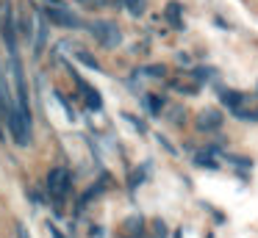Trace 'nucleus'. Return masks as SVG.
Returning a JSON list of instances; mask_svg holds the SVG:
<instances>
[{
    "label": "nucleus",
    "instance_id": "obj_10",
    "mask_svg": "<svg viewBox=\"0 0 258 238\" xmlns=\"http://www.w3.org/2000/svg\"><path fill=\"white\" fill-rule=\"evenodd\" d=\"M145 105H147V114H150V116L161 114V100H158L156 94H145Z\"/></svg>",
    "mask_w": 258,
    "mask_h": 238
},
{
    "label": "nucleus",
    "instance_id": "obj_2",
    "mask_svg": "<svg viewBox=\"0 0 258 238\" xmlns=\"http://www.w3.org/2000/svg\"><path fill=\"white\" fill-rule=\"evenodd\" d=\"M70 186H73V175H70L64 166H58V169H50L47 172V194L53 197V202H64L70 194Z\"/></svg>",
    "mask_w": 258,
    "mask_h": 238
},
{
    "label": "nucleus",
    "instance_id": "obj_17",
    "mask_svg": "<svg viewBox=\"0 0 258 238\" xmlns=\"http://www.w3.org/2000/svg\"><path fill=\"white\" fill-rule=\"evenodd\" d=\"M197 164H200V166H211V169H214V166H217V164H214L211 158H208V155H197Z\"/></svg>",
    "mask_w": 258,
    "mask_h": 238
},
{
    "label": "nucleus",
    "instance_id": "obj_14",
    "mask_svg": "<svg viewBox=\"0 0 258 238\" xmlns=\"http://www.w3.org/2000/svg\"><path fill=\"white\" fill-rule=\"evenodd\" d=\"M145 75H153V77H164V66H145Z\"/></svg>",
    "mask_w": 258,
    "mask_h": 238
},
{
    "label": "nucleus",
    "instance_id": "obj_12",
    "mask_svg": "<svg viewBox=\"0 0 258 238\" xmlns=\"http://www.w3.org/2000/svg\"><path fill=\"white\" fill-rule=\"evenodd\" d=\"M167 17H169V22H172L175 28L183 25V22H180V6H178V3H169V6H167Z\"/></svg>",
    "mask_w": 258,
    "mask_h": 238
},
{
    "label": "nucleus",
    "instance_id": "obj_5",
    "mask_svg": "<svg viewBox=\"0 0 258 238\" xmlns=\"http://www.w3.org/2000/svg\"><path fill=\"white\" fill-rule=\"evenodd\" d=\"M92 33H95V39L103 44V47H117L119 42H122V33H119V28L114 25V22H95L92 25Z\"/></svg>",
    "mask_w": 258,
    "mask_h": 238
},
{
    "label": "nucleus",
    "instance_id": "obj_9",
    "mask_svg": "<svg viewBox=\"0 0 258 238\" xmlns=\"http://www.w3.org/2000/svg\"><path fill=\"white\" fill-rule=\"evenodd\" d=\"M222 103L228 105L233 114H239V111H241V103H244V97H241L239 92H222Z\"/></svg>",
    "mask_w": 258,
    "mask_h": 238
},
{
    "label": "nucleus",
    "instance_id": "obj_15",
    "mask_svg": "<svg viewBox=\"0 0 258 238\" xmlns=\"http://www.w3.org/2000/svg\"><path fill=\"white\" fill-rule=\"evenodd\" d=\"M142 180H145V169H136L134 177H131V188H136V183H142Z\"/></svg>",
    "mask_w": 258,
    "mask_h": 238
},
{
    "label": "nucleus",
    "instance_id": "obj_8",
    "mask_svg": "<svg viewBox=\"0 0 258 238\" xmlns=\"http://www.w3.org/2000/svg\"><path fill=\"white\" fill-rule=\"evenodd\" d=\"M219 125H222V114L214 108H206L197 116V130H217Z\"/></svg>",
    "mask_w": 258,
    "mask_h": 238
},
{
    "label": "nucleus",
    "instance_id": "obj_19",
    "mask_svg": "<svg viewBox=\"0 0 258 238\" xmlns=\"http://www.w3.org/2000/svg\"><path fill=\"white\" fill-rule=\"evenodd\" d=\"M81 3H92V0H81Z\"/></svg>",
    "mask_w": 258,
    "mask_h": 238
},
{
    "label": "nucleus",
    "instance_id": "obj_11",
    "mask_svg": "<svg viewBox=\"0 0 258 238\" xmlns=\"http://www.w3.org/2000/svg\"><path fill=\"white\" fill-rule=\"evenodd\" d=\"M122 3H125V9H128L134 17L145 14V9H147V0H122Z\"/></svg>",
    "mask_w": 258,
    "mask_h": 238
},
{
    "label": "nucleus",
    "instance_id": "obj_13",
    "mask_svg": "<svg viewBox=\"0 0 258 238\" xmlns=\"http://www.w3.org/2000/svg\"><path fill=\"white\" fill-rule=\"evenodd\" d=\"M75 55H78V61H84V64L89 66V69H100V64H97V58H92L89 53H84V50H78Z\"/></svg>",
    "mask_w": 258,
    "mask_h": 238
},
{
    "label": "nucleus",
    "instance_id": "obj_3",
    "mask_svg": "<svg viewBox=\"0 0 258 238\" xmlns=\"http://www.w3.org/2000/svg\"><path fill=\"white\" fill-rule=\"evenodd\" d=\"M3 114H6V122H9V133H12V138L20 144V147H25V144L31 141V122H25L23 116L17 114L14 103L6 105V108H3Z\"/></svg>",
    "mask_w": 258,
    "mask_h": 238
},
{
    "label": "nucleus",
    "instance_id": "obj_4",
    "mask_svg": "<svg viewBox=\"0 0 258 238\" xmlns=\"http://www.w3.org/2000/svg\"><path fill=\"white\" fill-rule=\"evenodd\" d=\"M42 14H45V20L50 22V25H58V28H84V20H78L75 14H70L64 6H47Z\"/></svg>",
    "mask_w": 258,
    "mask_h": 238
},
{
    "label": "nucleus",
    "instance_id": "obj_7",
    "mask_svg": "<svg viewBox=\"0 0 258 238\" xmlns=\"http://www.w3.org/2000/svg\"><path fill=\"white\" fill-rule=\"evenodd\" d=\"M75 81H78V92L84 94L86 105H89L92 111H100V108H103V97H100V92H97L95 86H89V83H86V81H81L78 75H75Z\"/></svg>",
    "mask_w": 258,
    "mask_h": 238
},
{
    "label": "nucleus",
    "instance_id": "obj_6",
    "mask_svg": "<svg viewBox=\"0 0 258 238\" xmlns=\"http://www.w3.org/2000/svg\"><path fill=\"white\" fill-rule=\"evenodd\" d=\"M31 28H34V55H42L45 53V44H47V20L42 11H34V22H31Z\"/></svg>",
    "mask_w": 258,
    "mask_h": 238
},
{
    "label": "nucleus",
    "instance_id": "obj_18",
    "mask_svg": "<svg viewBox=\"0 0 258 238\" xmlns=\"http://www.w3.org/2000/svg\"><path fill=\"white\" fill-rule=\"evenodd\" d=\"M45 3H47V6H58V0H45Z\"/></svg>",
    "mask_w": 258,
    "mask_h": 238
},
{
    "label": "nucleus",
    "instance_id": "obj_16",
    "mask_svg": "<svg viewBox=\"0 0 258 238\" xmlns=\"http://www.w3.org/2000/svg\"><path fill=\"white\" fill-rule=\"evenodd\" d=\"M125 122H131V125H134L136 130H139V133H145V125H142L139 119H134V116H131V114H125Z\"/></svg>",
    "mask_w": 258,
    "mask_h": 238
},
{
    "label": "nucleus",
    "instance_id": "obj_1",
    "mask_svg": "<svg viewBox=\"0 0 258 238\" xmlns=\"http://www.w3.org/2000/svg\"><path fill=\"white\" fill-rule=\"evenodd\" d=\"M9 69H12V83H14V108L23 116L25 122H31V108H28V86H25V72L23 64H20V53H12V61H9Z\"/></svg>",
    "mask_w": 258,
    "mask_h": 238
}]
</instances>
